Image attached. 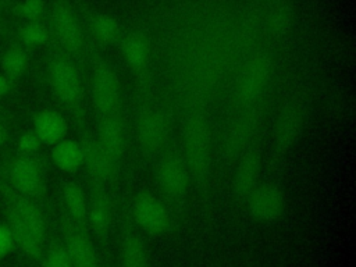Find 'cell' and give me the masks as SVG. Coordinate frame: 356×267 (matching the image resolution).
I'll return each mask as SVG.
<instances>
[{
	"label": "cell",
	"mask_w": 356,
	"mask_h": 267,
	"mask_svg": "<svg viewBox=\"0 0 356 267\" xmlns=\"http://www.w3.org/2000/svg\"><path fill=\"white\" fill-rule=\"evenodd\" d=\"M1 4H3V0H0V8H1Z\"/></svg>",
	"instance_id": "obj_33"
},
{
	"label": "cell",
	"mask_w": 356,
	"mask_h": 267,
	"mask_svg": "<svg viewBox=\"0 0 356 267\" xmlns=\"http://www.w3.org/2000/svg\"><path fill=\"white\" fill-rule=\"evenodd\" d=\"M184 147L188 171L199 184L204 182L211 165V136L209 122L202 113L188 117L184 128Z\"/></svg>",
	"instance_id": "obj_2"
},
{
	"label": "cell",
	"mask_w": 356,
	"mask_h": 267,
	"mask_svg": "<svg viewBox=\"0 0 356 267\" xmlns=\"http://www.w3.org/2000/svg\"><path fill=\"white\" fill-rule=\"evenodd\" d=\"M63 245L74 267H102L99 253L86 229L76 227L65 216L61 220Z\"/></svg>",
	"instance_id": "obj_9"
},
{
	"label": "cell",
	"mask_w": 356,
	"mask_h": 267,
	"mask_svg": "<svg viewBox=\"0 0 356 267\" xmlns=\"http://www.w3.org/2000/svg\"><path fill=\"white\" fill-rule=\"evenodd\" d=\"M138 142L143 153H157L165 145L170 132V122L167 115L156 108H145L138 118L136 125Z\"/></svg>",
	"instance_id": "obj_10"
},
{
	"label": "cell",
	"mask_w": 356,
	"mask_h": 267,
	"mask_svg": "<svg viewBox=\"0 0 356 267\" xmlns=\"http://www.w3.org/2000/svg\"><path fill=\"white\" fill-rule=\"evenodd\" d=\"M260 167L261 160L257 150H246L239 156L238 167L234 175V191L238 197L246 199L248 195L257 186Z\"/></svg>",
	"instance_id": "obj_18"
},
{
	"label": "cell",
	"mask_w": 356,
	"mask_h": 267,
	"mask_svg": "<svg viewBox=\"0 0 356 267\" xmlns=\"http://www.w3.org/2000/svg\"><path fill=\"white\" fill-rule=\"evenodd\" d=\"M114 225L113 200L104 189V185L92 184L88 200V227L100 242H107Z\"/></svg>",
	"instance_id": "obj_11"
},
{
	"label": "cell",
	"mask_w": 356,
	"mask_h": 267,
	"mask_svg": "<svg viewBox=\"0 0 356 267\" xmlns=\"http://www.w3.org/2000/svg\"><path fill=\"white\" fill-rule=\"evenodd\" d=\"M6 136H7V134H6V129H4V127L0 124V146L4 143V140H6Z\"/></svg>",
	"instance_id": "obj_32"
},
{
	"label": "cell",
	"mask_w": 356,
	"mask_h": 267,
	"mask_svg": "<svg viewBox=\"0 0 356 267\" xmlns=\"http://www.w3.org/2000/svg\"><path fill=\"white\" fill-rule=\"evenodd\" d=\"M64 216L76 227L88 231V199L83 189L72 181L64 182L63 189Z\"/></svg>",
	"instance_id": "obj_20"
},
{
	"label": "cell",
	"mask_w": 356,
	"mask_h": 267,
	"mask_svg": "<svg viewBox=\"0 0 356 267\" xmlns=\"http://www.w3.org/2000/svg\"><path fill=\"white\" fill-rule=\"evenodd\" d=\"M68 125L65 118L56 110L43 108L33 115V132L42 145L53 146L65 138Z\"/></svg>",
	"instance_id": "obj_19"
},
{
	"label": "cell",
	"mask_w": 356,
	"mask_h": 267,
	"mask_svg": "<svg viewBox=\"0 0 356 267\" xmlns=\"http://www.w3.org/2000/svg\"><path fill=\"white\" fill-rule=\"evenodd\" d=\"M29 65V58L26 51L21 46L8 47L0 60V71L14 86L21 76L25 74Z\"/></svg>",
	"instance_id": "obj_24"
},
{
	"label": "cell",
	"mask_w": 356,
	"mask_h": 267,
	"mask_svg": "<svg viewBox=\"0 0 356 267\" xmlns=\"http://www.w3.org/2000/svg\"><path fill=\"white\" fill-rule=\"evenodd\" d=\"M11 89H13V85H11L10 81L4 76V74L0 71V99L4 97L6 95H8Z\"/></svg>",
	"instance_id": "obj_31"
},
{
	"label": "cell",
	"mask_w": 356,
	"mask_h": 267,
	"mask_svg": "<svg viewBox=\"0 0 356 267\" xmlns=\"http://www.w3.org/2000/svg\"><path fill=\"white\" fill-rule=\"evenodd\" d=\"M83 150V164L92 178V182L106 185L111 182L115 177L118 165L108 157L103 150L97 139L90 136H83L81 142Z\"/></svg>",
	"instance_id": "obj_15"
},
{
	"label": "cell",
	"mask_w": 356,
	"mask_h": 267,
	"mask_svg": "<svg viewBox=\"0 0 356 267\" xmlns=\"http://www.w3.org/2000/svg\"><path fill=\"white\" fill-rule=\"evenodd\" d=\"M44 13L43 0H21L15 7V14L25 21H38Z\"/></svg>",
	"instance_id": "obj_28"
},
{
	"label": "cell",
	"mask_w": 356,
	"mask_h": 267,
	"mask_svg": "<svg viewBox=\"0 0 356 267\" xmlns=\"http://www.w3.org/2000/svg\"><path fill=\"white\" fill-rule=\"evenodd\" d=\"M51 160L64 172H75L83 165L82 145L72 139H63L53 145Z\"/></svg>",
	"instance_id": "obj_22"
},
{
	"label": "cell",
	"mask_w": 356,
	"mask_h": 267,
	"mask_svg": "<svg viewBox=\"0 0 356 267\" xmlns=\"http://www.w3.org/2000/svg\"><path fill=\"white\" fill-rule=\"evenodd\" d=\"M0 174L17 192L36 202L44 199V170L36 154H8L0 164Z\"/></svg>",
	"instance_id": "obj_1"
},
{
	"label": "cell",
	"mask_w": 356,
	"mask_h": 267,
	"mask_svg": "<svg viewBox=\"0 0 356 267\" xmlns=\"http://www.w3.org/2000/svg\"><path fill=\"white\" fill-rule=\"evenodd\" d=\"M47 81L54 96L72 113H79L83 89L74 63L61 54H54L47 61Z\"/></svg>",
	"instance_id": "obj_3"
},
{
	"label": "cell",
	"mask_w": 356,
	"mask_h": 267,
	"mask_svg": "<svg viewBox=\"0 0 356 267\" xmlns=\"http://www.w3.org/2000/svg\"><path fill=\"white\" fill-rule=\"evenodd\" d=\"M263 118V107L259 103L243 107L231 122L225 135V153L228 157H239L252 142Z\"/></svg>",
	"instance_id": "obj_6"
},
{
	"label": "cell",
	"mask_w": 356,
	"mask_h": 267,
	"mask_svg": "<svg viewBox=\"0 0 356 267\" xmlns=\"http://www.w3.org/2000/svg\"><path fill=\"white\" fill-rule=\"evenodd\" d=\"M40 146H42V142L39 140V138L33 132V129H26L17 139L15 153H19V154H36L39 152Z\"/></svg>",
	"instance_id": "obj_29"
},
{
	"label": "cell",
	"mask_w": 356,
	"mask_h": 267,
	"mask_svg": "<svg viewBox=\"0 0 356 267\" xmlns=\"http://www.w3.org/2000/svg\"><path fill=\"white\" fill-rule=\"evenodd\" d=\"M14 246V239L13 235L6 224H0V260L8 254V252Z\"/></svg>",
	"instance_id": "obj_30"
},
{
	"label": "cell",
	"mask_w": 356,
	"mask_h": 267,
	"mask_svg": "<svg viewBox=\"0 0 356 267\" xmlns=\"http://www.w3.org/2000/svg\"><path fill=\"white\" fill-rule=\"evenodd\" d=\"M132 216L135 222L146 232L164 235L171 228V216L167 207L154 195L140 192L132 203Z\"/></svg>",
	"instance_id": "obj_7"
},
{
	"label": "cell",
	"mask_w": 356,
	"mask_h": 267,
	"mask_svg": "<svg viewBox=\"0 0 356 267\" xmlns=\"http://www.w3.org/2000/svg\"><path fill=\"white\" fill-rule=\"evenodd\" d=\"M90 28L93 35L103 43H110L115 40L120 32L117 19L107 13H96L90 18Z\"/></svg>",
	"instance_id": "obj_25"
},
{
	"label": "cell",
	"mask_w": 356,
	"mask_h": 267,
	"mask_svg": "<svg viewBox=\"0 0 356 267\" xmlns=\"http://www.w3.org/2000/svg\"><path fill=\"white\" fill-rule=\"evenodd\" d=\"M18 36L26 46H40L49 40L50 32L49 28L40 22V19L25 21L18 31Z\"/></svg>",
	"instance_id": "obj_26"
},
{
	"label": "cell",
	"mask_w": 356,
	"mask_h": 267,
	"mask_svg": "<svg viewBox=\"0 0 356 267\" xmlns=\"http://www.w3.org/2000/svg\"><path fill=\"white\" fill-rule=\"evenodd\" d=\"M122 53L127 63L134 70H142L146 67L150 57V43L145 35L131 32L122 40Z\"/></svg>",
	"instance_id": "obj_23"
},
{
	"label": "cell",
	"mask_w": 356,
	"mask_h": 267,
	"mask_svg": "<svg viewBox=\"0 0 356 267\" xmlns=\"http://www.w3.org/2000/svg\"><path fill=\"white\" fill-rule=\"evenodd\" d=\"M245 200L249 214L261 222L278 221L286 209L284 192L273 184L257 185Z\"/></svg>",
	"instance_id": "obj_8"
},
{
	"label": "cell",
	"mask_w": 356,
	"mask_h": 267,
	"mask_svg": "<svg viewBox=\"0 0 356 267\" xmlns=\"http://www.w3.org/2000/svg\"><path fill=\"white\" fill-rule=\"evenodd\" d=\"M97 142L108 154V157L118 165L122 160L125 150L124 127L118 114L102 117L99 124Z\"/></svg>",
	"instance_id": "obj_17"
},
{
	"label": "cell",
	"mask_w": 356,
	"mask_h": 267,
	"mask_svg": "<svg viewBox=\"0 0 356 267\" xmlns=\"http://www.w3.org/2000/svg\"><path fill=\"white\" fill-rule=\"evenodd\" d=\"M3 207L6 216V225L13 235L14 245H17L29 260L40 263L46 249V242L40 239L13 209L7 206Z\"/></svg>",
	"instance_id": "obj_14"
},
{
	"label": "cell",
	"mask_w": 356,
	"mask_h": 267,
	"mask_svg": "<svg viewBox=\"0 0 356 267\" xmlns=\"http://www.w3.org/2000/svg\"><path fill=\"white\" fill-rule=\"evenodd\" d=\"M305 125V107L298 100L288 102L275 122L274 145L280 153L289 152L299 140Z\"/></svg>",
	"instance_id": "obj_12"
},
{
	"label": "cell",
	"mask_w": 356,
	"mask_h": 267,
	"mask_svg": "<svg viewBox=\"0 0 356 267\" xmlns=\"http://www.w3.org/2000/svg\"><path fill=\"white\" fill-rule=\"evenodd\" d=\"M157 179L161 189L174 199L182 197L189 185V171L186 164L175 156L165 157L157 171Z\"/></svg>",
	"instance_id": "obj_16"
},
{
	"label": "cell",
	"mask_w": 356,
	"mask_h": 267,
	"mask_svg": "<svg viewBox=\"0 0 356 267\" xmlns=\"http://www.w3.org/2000/svg\"><path fill=\"white\" fill-rule=\"evenodd\" d=\"M51 26L58 43L70 53L81 49L83 33L72 7L65 1H57L51 10Z\"/></svg>",
	"instance_id": "obj_13"
},
{
	"label": "cell",
	"mask_w": 356,
	"mask_h": 267,
	"mask_svg": "<svg viewBox=\"0 0 356 267\" xmlns=\"http://www.w3.org/2000/svg\"><path fill=\"white\" fill-rule=\"evenodd\" d=\"M92 99L100 117L118 114L121 90L113 67L104 60H96L92 74Z\"/></svg>",
	"instance_id": "obj_5"
},
{
	"label": "cell",
	"mask_w": 356,
	"mask_h": 267,
	"mask_svg": "<svg viewBox=\"0 0 356 267\" xmlns=\"http://www.w3.org/2000/svg\"><path fill=\"white\" fill-rule=\"evenodd\" d=\"M120 267H152L145 241L132 229H127L121 236Z\"/></svg>",
	"instance_id": "obj_21"
},
{
	"label": "cell",
	"mask_w": 356,
	"mask_h": 267,
	"mask_svg": "<svg viewBox=\"0 0 356 267\" xmlns=\"http://www.w3.org/2000/svg\"><path fill=\"white\" fill-rule=\"evenodd\" d=\"M273 75L271 60L259 54L242 68L235 83V100L243 108L260 102Z\"/></svg>",
	"instance_id": "obj_4"
},
{
	"label": "cell",
	"mask_w": 356,
	"mask_h": 267,
	"mask_svg": "<svg viewBox=\"0 0 356 267\" xmlns=\"http://www.w3.org/2000/svg\"><path fill=\"white\" fill-rule=\"evenodd\" d=\"M40 263L42 267H74L63 242H51L44 249Z\"/></svg>",
	"instance_id": "obj_27"
}]
</instances>
